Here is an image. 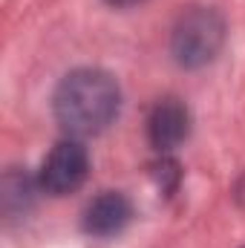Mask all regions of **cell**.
<instances>
[{
	"mask_svg": "<svg viewBox=\"0 0 245 248\" xmlns=\"http://www.w3.org/2000/svg\"><path fill=\"white\" fill-rule=\"evenodd\" d=\"M119 113V87L101 69L69 72L55 93V116L66 133H101Z\"/></svg>",
	"mask_w": 245,
	"mask_h": 248,
	"instance_id": "6da1fadb",
	"label": "cell"
},
{
	"mask_svg": "<svg viewBox=\"0 0 245 248\" xmlns=\"http://www.w3.org/2000/svg\"><path fill=\"white\" fill-rule=\"evenodd\" d=\"M222 46V20L208 9H193L182 15L173 32V52L187 66L211 61Z\"/></svg>",
	"mask_w": 245,
	"mask_h": 248,
	"instance_id": "7a4b0ae2",
	"label": "cell"
},
{
	"mask_svg": "<svg viewBox=\"0 0 245 248\" xmlns=\"http://www.w3.org/2000/svg\"><path fill=\"white\" fill-rule=\"evenodd\" d=\"M87 170H90L87 150L75 139H63L49 150V156L41 165V187L52 196H66L84 185Z\"/></svg>",
	"mask_w": 245,
	"mask_h": 248,
	"instance_id": "3957f363",
	"label": "cell"
},
{
	"mask_svg": "<svg viewBox=\"0 0 245 248\" xmlns=\"http://www.w3.org/2000/svg\"><path fill=\"white\" fill-rule=\"evenodd\" d=\"M187 130H190V116H187V107L176 98H162L153 110H150V119H147V136H150V144L162 153L179 147L184 139H187Z\"/></svg>",
	"mask_w": 245,
	"mask_h": 248,
	"instance_id": "277c9868",
	"label": "cell"
},
{
	"mask_svg": "<svg viewBox=\"0 0 245 248\" xmlns=\"http://www.w3.org/2000/svg\"><path fill=\"white\" fill-rule=\"evenodd\" d=\"M130 217H133V208H130L127 196L116 193V190H104L101 196H95L87 205L84 231L92 237H113L130 222Z\"/></svg>",
	"mask_w": 245,
	"mask_h": 248,
	"instance_id": "5b68a950",
	"label": "cell"
},
{
	"mask_svg": "<svg viewBox=\"0 0 245 248\" xmlns=\"http://www.w3.org/2000/svg\"><path fill=\"white\" fill-rule=\"evenodd\" d=\"M107 3H113V6H136L141 0H107Z\"/></svg>",
	"mask_w": 245,
	"mask_h": 248,
	"instance_id": "8992f818",
	"label": "cell"
},
{
	"mask_svg": "<svg viewBox=\"0 0 245 248\" xmlns=\"http://www.w3.org/2000/svg\"><path fill=\"white\" fill-rule=\"evenodd\" d=\"M237 196H240V199L245 202V176H243V182H240V190H237Z\"/></svg>",
	"mask_w": 245,
	"mask_h": 248,
	"instance_id": "52a82bcc",
	"label": "cell"
}]
</instances>
